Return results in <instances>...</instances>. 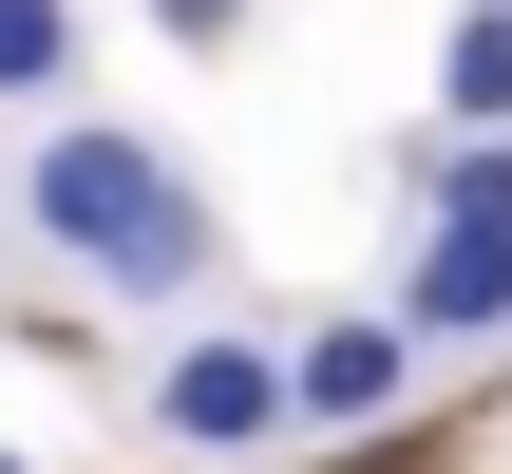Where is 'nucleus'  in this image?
<instances>
[{
    "label": "nucleus",
    "instance_id": "nucleus-7",
    "mask_svg": "<svg viewBox=\"0 0 512 474\" xmlns=\"http://www.w3.org/2000/svg\"><path fill=\"white\" fill-rule=\"evenodd\" d=\"M152 19H171V38H247V0H152Z\"/></svg>",
    "mask_w": 512,
    "mask_h": 474
},
{
    "label": "nucleus",
    "instance_id": "nucleus-2",
    "mask_svg": "<svg viewBox=\"0 0 512 474\" xmlns=\"http://www.w3.org/2000/svg\"><path fill=\"white\" fill-rule=\"evenodd\" d=\"M399 342H512V133H418V266H399Z\"/></svg>",
    "mask_w": 512,
    "mask_h": 474
},
{
    "label": "nucleus",
    "instance_id": "nucleus-1",
    "mask_svg": "<svg viewBox=\"0 0 512 474\" xmlns=\"http://www.w3.org/2000/svg\"><path fill=\"white\" fill-rule=\"evenodd\" d=\"M19 228H38V266H76V285L133 304V323L209 304V266H228L209 171L152 152V133H114V114H38V152H19Z\"/></svg>",
    "mask_w": 512,
    "mask_h": 474
},
{
    "label": "nucleus",
    "instance_id": "nucleus-4",
    "mask_svg": "<svg viewBox=\"0 0 512 474\" xmlns=\"http://www.w3.org/2000/svg\"><path fill=\"white\" fill-rule=\"evenodd\" d=\"M399 399H418L399 304H323V323L285 342V437H399Z\"/></svg>",
    "mask_w": 512,
    "mask_h": 474
},
{
    "label": "nucleus",
    "instance_id": "nucleus-3",
    "mask_svg": "<svg viewBox=\"0 0 512 474\" xmlns=\"http://www.w3.org/2000/svg\"><path fill=\"white\" fill-rule=\"evenodd\" d=\"M133 418H152V437H171L190 474H228V456H285V342H266V323H209V304H190V323L152 342Z\"/></svg>",
    "mask_w": 512,
    "mask_h": 474
},
{
    "label": "nucleus",
    "instance_id": "nucleus-6",
    "mask_svg": "<svg viewBox=\"0 0 512 474\" xmlns=\"http://www.w3.org/2000/svg\"><path fill=\"white\" fill-rule=\"evenodd\" d=\"M437 133H512V0H456V38H437Z\"/></svg>",
    "mask_w": 512,
    "mask_h": 474
},
{
    "label": "nucleus",
    "instance_id": "nucleus-5",
    "mask_svg": "<svg viewBox=\"0 0 512 474\" xmlns=\"http://www.w3.org/2000/svg\"><path fill=\"white\" fill-rule=\"evenodd\" d=\"M76 76H95L76 0H0V114H76Z\"/></svg>",
    "mask_w": 512,
    "mask_h": 474
}]
</instances>
